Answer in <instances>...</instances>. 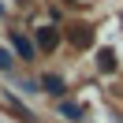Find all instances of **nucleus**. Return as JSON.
Here are the masks:
<instances>
[{
  "mask_svg": "<svg viewBox=\"0 0 123 123\" xmlns=\"http://www.w3.org/2000/svg\"><path fill=\"white\" fill-rule=\"evenodd\" d=\"M8 41L15 45V52L23 56V60H34V56H37V49H34V41H30V37H23L19 30H11V34H8Z\"/></svg>",
  "mask_w": 123,
  "mask_h": 123,
  "instance_id": "7ed1b4c3",
  "label": "nucleus"
},
{
  "mask_svg": "<svg viewBox=\"0 0 123 123\" xmlns=\"http://www.w3.org/2000/svg\"><path fill=\"white\" fill-rule=\"evenodd\" d=\"M67 37H71V45H75V49H90V45H93V30H90L86 23L67 26Z\"/></svg>",
  "mask_w": 123,
  "mask_h": 123,
  "instance_id": "f03ea898",
  "label": "nucleus"
},
{
  "mask_svg": "<svg viewBox=\"0 0 123 123\" xmlns=\"http://www.w3.org/2000/svg\"><path fill=\"white\" fill-rule=\"evenodd\" d=\"M11 60H15V56H11L8 49H0V71H11Z\"/></svg>",
  "mask_w": 123,
  "mask_h": 123,
  "instance_id": "6e6552de",
  "label": "nucleus"
},
{
  "mask_svg": "<svg viewBox=\"0 0 123 123\" xmlns=\"http://www.w3.org/2000/svg\"><path fill=\"white\" fill-rule=\"evenodd\" d=\"M0 101H4V108H11V112H19V116H23L26 123H34V112H30V108H26V105H23L19 97H15V93H8V90H4V93H0Z\"/></svg>",
  "mask_w": 123,
  "mask_h": 123,
  "instance_id": "20e7f679",
  "label": "nucleus"
},
{
  "mask_svg": "<svg viewBox=\"0 0 123 123\" xmlns=\"http://www.w3.org/2000/svg\"><path fill=\"white\" fill-rule=\"evenodd\" d=\"M37 86H45V93H52V97H63V93H67V82H63L60 75H41Z\"/></svg>",
  "mask_w": 123,
  "mask_h": 123,
  "instance_id": "39448f33",
  "label": "nucleus"
},
{
  "mask_svg": "<svg viewBox=\"0 0 123 123\" xmlns=\"http://www.w3.org/2000/svg\"><path fill=\"white\" fill-rule=\"evenodd\" d=\"M56 112H60L67 123H78V119L86 116V108H82V105H75V101H60V105H56Z\"/></svg>",
  "mask_w": 123,
  "mask_h": 123,
  "instance_id": "423d86ee",
  "label": "nucleus"
},
{
  "mask_svg": "<svg viewBox=\"0 0 123 123\" xmlns=\"http://www.w3.org/2000/svg\"><path fill=\"white\" fill-rule=\"evenodd\" d=\"M97 71H101V75H112V71H116V52H112V49H101V52H97Z\"/></svg>",
  "mask_w": 123,
  "mask_h": 123,
  "instance_id": "0eeeda50",
  "label": "nucleus"
},
{
  "mask_svg": "<svg viewBox=\"0 0 123 123\" xmlns=\"http://www.w3.org/2000/svg\"><path fill=\"white\" fill-rule=\"evenodd\" d=\"M0 19H4V4H0Z\"/></svg>",
  "mask_w": 123,
  "mask_h": 123,
  "instance_id": "1a4fd4ad",
  "label": "nucleus"
},
{
  "mask_svg": "<svg viewBox=\"0 0 123 123\" xmlns=\"http://www.w3.org/2000/svg\"><path fill=\"white\" fill-rule=\"evenodd\" d=\"M34 49H41V52H56V49H60V30H56V26H41V30L34 34Z\"/></svg>",
  "mask_w": 123,
  "mask_h": 123,
  "instance_id": "f257e3e1",
  "label": "nucleus"
}]
</instances>
